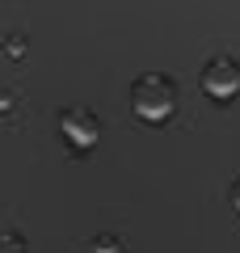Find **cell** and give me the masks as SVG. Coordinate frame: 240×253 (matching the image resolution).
<instances>
[{"instance_id":"6da1fadb","label":"cell","mask_w":240,"mask_h":253,"mask_svg":"<svg viewBox=\"0 0 240 253\" xmlns=\"http://www.w3.org/2000/svg\"><path fill=\"white\" fill-rule=\"evenodd\" d=\"M131 106H135V114H139V118L160 123V118H169L173 106H177V84H173L169 76H160V72H148V76L135 81Z\"/></svg>"},{"instance_id":"7a4b0ae2","label":"cell","mask_w":240,"mask_h":253,"mask_svg":"<svg viewBox=\"0 0 240 253\" xmlns=\"http://www.w3.org/2000/svg\"><path fill=\"white\" fill-rule=\"evenodd\" d=\"M202 89L211 93V97H232V93L240 89V63L228 59V55L211 59V63H206V72H202Z\"/></svg>"},{"instance_id":"3957f363","label":"cell","mask_w":240,"mask_h":253,"mask_svg":"<svg viewBox=\"0 0 240 253\" xmlns=\"http://www.w3.org/2000/svg\"><path fill=\"white\" fill-rule=\"evenodd\" d=\"M63 131H68V139L76 148H84V144L97 139V123H93L89 110H68V114H63Z\"/></svg>"},{"instance_id":"277c9868","label":"cell","mask_w":240,"mask_h":253,"mask_svg":"<svg viewBox=\"0 0 240 253\" xmlns=\"http://www.w3.org/2000/svg\"><path fill=\"white\" fill-rule=\"evenodd\" d=\"M0 253H26V241L17 232H0Z\"/></svg>"},{"instance_id":"5b68a950","label":"cell","mask_w":240,"mask_h":253,"mask_svg":"<svg viewBox=\"0 0 240 253\" xmlns=\"http://www.w3.org/2000/svg\"><path fill=\"white\" fill-rule=\"evenodd\" d=\"M232 203H236V207H240V181H236V190H232Z\"/></svg>"}]
</instances>
